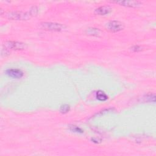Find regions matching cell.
Returning a JSON list of instances; mask_svg holds the SVG:
<instances>
[{"mask_svg":"<svg viewBox=\"0 0 156 156\" xmlns=\"http://www.w3.org/2000/svg\"><path fill=\"white\" fill-rule=\"evenodd\" d=\"M96 98L101 101H105L108 99V96L104 92L99 90L96 92Z\"/></svg>","mask_w":156,"mask_h":156,"instance_id":"ba28073f","label":"cell"},{"mask_svg":"<svg viewBox=\"0 0 156 156\" xmlns=\"http://www.w3.org/2000/svg\"><path fill=\"white\" fill-rule=\"evenodd\" d=\"M40 27L46 30L60 32L65 29V26L62 24L51 23V22H43L40 23Z\"/></svg>","mask_w":156,"mask_h":156,"instance_id":"7a4b0ae2","label":"cell"},{"mask_svg":"<svg viewBox=\"0 0 156 156\" xmlns=\"http://www.w3.org/2000/svg\"><path fill=\"white\" fill-rule=\"evenodd\" d=\"M5 73L9 77H11L15 79H20L24 75L23 72L21 69H17V68L9 69L6 70Z\"/></svg>","mask_w":156,"mask_h":156,"instance_id":"8992f818","label":"cell"},{"mask_svg":"<svg viewBox=\"0 0 156 156\" xmlns=\"http://www.w3.org/2000/svg\"><path fill=\"white\" fill-rule=\"evenodd\" d=\"M122 6L128 7H138L141 5V2L139 1H113Z\"/></svg>","mask_w":156,"mask_h":156,"instance_id":"5b68a950","label":"cell"},{"mask_svg":"<svg viewBox=\"0 0 156 156\" xmlns=\"http://www.w3.org/2000/svg\"><path fill=\"white\" fill-rule=\"evenodd\" d=\"M106 28L112 32H117L124 28V24L119 21H110L106 24Z\"/></svg>","mask_w":156,"mask_h":156,"instance_id":"3957f363","label":"cell"},{"mask_svg":"<svg viewBox=\"0 0 156 156\" xmlns=\"http://www.w3.org/2000/svg\"><path fill=\"white\" fill-rule=\"evenodd\" d=\"M130 50L133 52H139L141 51V47L138 45H135L130 48Z\"/></svg>","mask_w":156,"mask_h":156,"instance_id":"4fadbf2b","label":"cell"},{"mask_svg":"<svg viewBox=\"0 0 156 156\" xmlns=\"http://www.w3.org/2000/svg\"><path fill=\"white\" fill-rule=\"evenodd\" d=\"M38 13V8L36 6L32 7L29 12L12 11L6 13L5 16L12 20H27L35 16Z\"/></svg>","mask_w":156,"mask_h":156,"instance_id":"6da1fadb","label":"cell"},{"mask_svg":"<svg viewBox=\"0 0 156 156\" xmlns=\"http://www.w3.org/2000/svg\"><path fill=\"white\" fill-rule=\"evenodd\" d=\"M70 107L68 104H63L60 108V112L62 113H66L69 111Z\"/></svg>","mask_w":156,"mask_h":156,"instance_id":"30bf717a","label":"cell"},{"mask_svg":"<svg viewBox=\"0 0 156 156\" xmlns=\"http://www.w3.org/2000/svg\"><path fill=\"white\" fill-rule=\"evenodd\" d=\"M4 47L13 50H23L26 48V45L25 43L15 41H9L4 43Z\"/></svg>","mask_w":156,"mask_h":156,"instance_id":"277c9868","label":"cell"},{"mask_svg":"<svg viewBox=\"0 0 156 156\" xmlns=\"http://www.w3.org/2000/svg\"><path fill=\"white\" fill-rule=\"evenodd\" d=\"M87 33L90 35L98 36L99 34H100V30L96 28H88L87 30Z\"/></svg>","mask_w":156,"mask_h":156,"instance_id":"9c48e42d","label":"cell"},{"mask_svg":"<svg viewBox=\"0 0 156 156\" xmlns=\"http://www.w3.org/2000/svg\"><path fill=\"white\" fill-rule=\"evenodd\" d=\"M145 99H146V101H149V102L153 101V102H155V94H147V95L146 96Z\"/></svg>","mask_w":156,"mask_h":156,"instance_id":"8fae6325","label":"cell"},{"mask_svg":"<svg viewBox=\"0 0 156 156\" xmlns=\"http://www.w3.org/2000/svg\"><path fill=\"white\" fill-rule=\"evenodd\" d=\"M112 11V8L108 5H102L98 7L94 10V13L98 15H106L110 13Z\"/></svg>","mask_w":156,"mask_h":156,"instance_id":"52a82bcc","label":"cell"},{"mask_svg":"<svg viewBox=\"0 0 156 156\" xmlns=\"http://www.w3.org/2000/svg\"><path fill=\"white\" fill-rule=\"evenodd\" d=\"M69 129L71 131H73L74 132H79V133H82L83 131L81 129H80L79 127L75 126H71L69 127Z\"/></svg>","mask_w":156,"mask_h":156,"instance_id":"7c38bea8","label":"cell"}]
</instances>
